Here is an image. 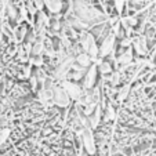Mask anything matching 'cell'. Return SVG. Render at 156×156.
I'll return each mask as SVG.
<instances>
[{
	"instance_id": "obj_2",
	"label": "cell",
	"mask_w": 156,
	"mask_h": 156,
	"mask_svg": "<svg viewBox=\"0 0 156 156\" xmlns=\"http://www.w3.org/2000/svg\"><path fill=\"white\" fill-rule=\"evenodd\" d=\"M51 101H53V104L57 106V108H69V106L73 104V101L71 100V97L68 95V93L64 90V87H62L61 84H59V82L55 83V86H54V91H53V98H51Z\"/></svg>"
},
{
	"instance_id": "obj_4",
	"label": "cell",
	"mask_w": 156,
	"mask_h": 156,
	"mask_svg": "<svg viewBox=\"0 0 156 156\" xmlns=\"http://www.w3.org/2000/svg\"><path fill=\"white\" fill-rule=\"evenodd\" d=\"M59 84L64 87V90L68 93V95L71 97V100L73 102L79 101V98L82 97L83 91H84V88L83 86L80 84L79 82H75V80H69V79H65V80H61Z\"/></svg>"
},
{
	"instance_id": "obj_7",
	"label": "cell",
	"mask_w": 156,
	"mask_h": 156,
	"mask_svg": "<svg viewBox=\"0 0 156 156\" xmlns=\"http://www.w3.org/2000/svg\"><path fill=\"white\" fill-rule=\"evenodd\" d=\"M75 62H76L77 65H80V66H83V68H88V66H91L93 64H95V59L88 53L82 51V53H79L77 55H75Z\"/></svg>"
},
{
	"instance_id": "obj_9",
	"label": "cell",
	"mask_w": 156,
	"mask_h": 156,
	"mask_svg": "<svg viewBox=\"0 0 156 156\" xmlns=\"http://www.w3.org/2000/svg\"><path fill=\"white\" fill-rule=\"evenodd\" d=\"M113 6H115L118 15H119V17H122V14H123L124 10H126L127 2H126V0H113Z\"/></svg>"
},
{
	"instance_id": "obj_5",
	"label": "cell",
	"mask_w": 156,
	"mask_h": 156,
	"mask_svg": "<svg viewBox=\"0 0 156 156\" xmlns=\"http://www.w3.org/2000/svg\"><path fill=\"white\" fill-rule=\"evenodd\" d=\"M97 77H98V65H97V62H95L91 66H88L87 72H86L84 77H83V80H82L83 88L88 90V88L95 87V86H97Z\"/></svg>"
},
{
	"instance_id": "obj_10",
	"label": "cell",
	"mask_w": 156,
	"mask_h": 156,
	"mask_svg": "<svg viewBox=\"0 0 156 156\" xmlns=\"http://www.w3.org/2000/svg\"><path fill=\"white\" fill-rule=\"evenodd\" d=\"M33 3H35L36 9H37V11H43L44 10V0H33Z\"/></svg>"
},
{
	"instance_id": "obj_8",
	"label": "cell",
	"mask_w": 156,
	"mask_h": 156,
	"mask_svg": "<svg viewBox=\"0 0 156 156\" xmlns=\"http://www.w3.org/2000/svg\"><path fill=\"white\" fill-rule=\"evenodd\" d=\"M97 65H98V72H100L101 76H108V75H111L115 69H113V64L111 61H108L106 58L104 59H98L97 61Z\"/></svg>"
},
{
	"instance_id": "obj_1",
	"label": "cell",
	"mask_w": 156,
	"mask_h": 156,
	"mask_svg": "<svg viewBox=\"0 0 156 156\" xmlns=\"http://www.w3.org/2000/svg\"><path fill=\"white\" fill-rule=\"evenodd\" d=\"M77 41L82 46V50L90 54L95 59V62L100 59V46H98L97 39L93 35L91 30H82V32H79V40Z\"/></svg>"
},
{
	"instance_id": "obj_3",
	"label": "cell",
	"mask_w": 156,
	"mask_h": 156,
	"mask_svg": "<svg viewBox=\"0 0 156 156\" xmlns=\"http://www.w3.org/2000/svg\"><path fill=\"white\" fill-rule=\"evenodd\" d=\"M116 40H118V37H116L113 30H111V32L101 40V43H100V58L101 59L108 58L111 54L116 53V47H118V46H116Z\"/></svg>"
},
{
	"instance_id": "obj_6",
	"label": "cell",
	"mask_w": 156,
	"mask_h": 156,
	"mask_svg": "<svg viewBox=\"0 0 156 156\" xmlns=\"http://www.w3.org/2000/svg\"><path fill=\"white\" fill-rule=\"evenodd\" d=\"M44 6L51 15H58L64 10V2L62 0H44Z\"/></svg>"
}]
</instances>
